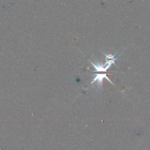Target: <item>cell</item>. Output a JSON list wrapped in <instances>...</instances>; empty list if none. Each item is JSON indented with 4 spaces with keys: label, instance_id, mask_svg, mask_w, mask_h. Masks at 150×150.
Segmentation results:
<instances>
[{
    "label": "cell",
    "instance_id": "obj_1",
    "mask_svg": "<svg viewBox=\"0 0 150 150\" xmlns=\"http://www.w3.org/2000/svg\"><path fill=\"white\" fill-rule=\"evenodd\" d=\"M117 57H114L111 59H106V62L103 64H100L97 63V64H95L93 63L92 62L90 61V63L93 66V67L95 69V71L96 72H104L106 73L107 70L110 69V67L111 66L112 64H115V60L117 59Z\"/></svg>",
    "mask_w": 150,
    "mask_h": 150
},
{
    "label": "cell",
    "instance_id": "obj_2",
    "mask_svg": "<svg viewBox=\"0 0 150 150\" xmlns=\"http://www.w3.org/2000/svg\"><path fill=\"white\" fill-rule=\"evenodd\" d=\"M104 79H106L110 83L113 84L112 82H111V81L109 79V78L107 77V73H97L95 74V77L93 79L92 82L91 83V84H93V83H95L96 81L97 82V86H98V87H101L102 86V83H103V80Z\"/></svg>",
    "mask_w": 150,
    "mask_h": 150
}]
</instances>
